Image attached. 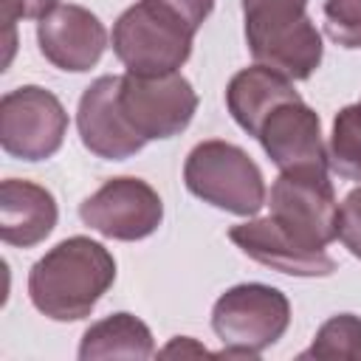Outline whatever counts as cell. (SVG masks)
Returning a JSON list of instances; mask_svg holds the SVG:
<instances>
[{"label": "cell", "mask_w": 361, "mask_h": 361, "mask_svg": "<svg viewBox=\"0 0 361 361\" xmlns=\"http://www.w3.org/2000/svg\"><path fill=\"white\" fill-rule=\"evenodd\" d=\"M116 282L113 254L90 237H68L28 271L31 305L54 322H79Z\"/></svg>", "instance_id": "obj_1"}, {"label": "cell", "mask_w": 361, "mask_h": 361, "mask_svg": "<svg viewBox=\"0 0 361 361\" xmlns=\"http://www.w3.org/2000/svg\"><path fill=\"white\" fill-rule=\"evenodd\" d=\"M183 183L197 200L237 217H254L268 197L262 169L254 158L243 147L220 138L192 147L183 164Z\"/></svg>", "instance_id": "obj_2"}, {"label": "cell", "mask_w": 361, "mask_h": 361, "mask_svg": "<svg viewBox=\"0 0 361 361\" xmlns=\"http://www.w3.org/2000/svg\"><path fill=\"white\" fill-rule=\"evenodd\" d=\"M290 324L288 296L262 282H243L217 296L212 307V330L223 341L220 355L257 358L276 344Z\"/></svg>", "instance_id": "obj_3"}, {"label": "cell", "mask_w": 361, "mask_h": 361, "mask_svg": "<svg viewBox=\"0 0 361 361\" xmlns=\"http://www.w3.org/2000/svg\"><path fill=\"white\" fill-rule=\"evenodd\" d=\"M195 34L149 3H135L113 23V54L138 76L175 73L192 56Z\"/></svg>", "instance_id": "obj_4"}, {"label": "cell", "mask_w": 361, "mask_h": 361, "mask_svg": "<svg viewBox=\"0 0 361 361\" xmlns=\"http://www.w3.org/2000/svg\"><path fill=\"white\" fill-rule=\"evenodd\" d=\"M271 217L302 245L324 248L336 240L338 200L324 166L282 169L271 183Z\"/></svg>", "instance_id": "obj_5"}, {"label": "cell", "mask_w": 361, "mask_h": 361, "mask_svg": "<svg viewBox=\"0 0 361 361\" xmlns=\"http://www.w3.org/2000/svg\"><path fill=\"white\" fill-rule=\"evenodd\" d=\"M118 107L144 141H164L180 135L192 124L197 93L180 71L161 76L124 73L118 85Z\"/></svg>", "instance_id": "obj_6"}, {"label": "cell", "mask_w": 361, "mask_h": 361, "mask_svg": "<svg viewBox=\"0 0 361 361\" xmlns=\"http://www.w3.org/2000/svg\"><path fill=\"white\" fill-rule=\"evenodd\" d=\"M68 133L62 102L39 87L23 85L0 99V147L20 161H45L59 152Z\"/></svg>", "instance_id": "obj_7"}, {"label": "cell", "mask_w": 361, "mask_h": 361, "mask_svg": "<svg viewBox=\"0 0 361 361\" xmlns=\"http://www.w3.org/2000/svg\"><path fill=\"white\" fill-rule=\"evenodd\" d=\"M79 217L87 228L107 240L135 243L158 231L164 220L161 195L141 178L121 175L104 180L79 203Z\"/></svg>", "instance_id": "obj_8"}, {"label": "cell", "mask_w": 361, "mask_h": 361, "mask_svg": "<svg viewBox=\"0 0 361 361\" xmlns=\"http://www.w3.org/2000/svg\"><path fill=\"white\" fill-rule=\"evenodd\" d=\"M37 42L54 68L85 73L99 65L107 48V28L90 8L65 3L37 20Z\"/></svg>", "instance_id": "obj_9"}, {"label": "cell", "mask_w": 361, "mask_h": 361, "mask_svg": "<svg viewBox=\"0 0 361 361\" xmlns=\"http://www.w3.org/2000/svg\"><path fill=\"white\" fill-rule=\"evenodd\" d=\"M121 76L93 79L76 107V130L87 152L104 161H124L144 149V138L127 124L118 107Z\"/></svg>", "instance_id": "obj_10"}, {"label": "cell", "mask_w": 361, "mask_h": 361, "mask_svg": "<svg viewBox=\"0 0 361 361\" xmlns=\"http://www.w3.org/2000/svg\"><path fill=\"white\" fill-rule=\"evenodd\" d=\"M228 240L254 262L288 274V276H330L336 271V259L324 248H307L296 237H290L271 214L237 223L228 228Z\"/></svg>", "instance_id": "obj_11"}, {"label": "cell", "mask_w": 361, "mask_h": 361, "mask_svg": "<svg viewBox=\"0 0 361 361\" xmlns=\"http://www.w3.org/2000/svg\"><path fill=\"white\" fill-rule=\"evenodd\" d=\"M257 141L265 155L282 169H305L324 166L327 169V144L322 138L319 113L305 104V99L282 102L262 121Z\"/></svg>", "instance_id": "obj_12"}, {"label": "cell", "mask_w": 361, "mask_h": 361, "mask_svg": "<svg viewBox=\"0 0 361 361\" xmlns=\"http://www.w3.org/2000/svg\"><path fill=\"white\" fill-rule=\"evenodd\" d=\"M245 42L257 65H265L290 82L310 79L324 56L322 34L307 14L274 25H245Z\"/></svg>", "instance_id": "obj_13"}, {"label": "cell", "mask_w": 361, "mask_h": 361, "mask_svg": "<svg viewBox=\"0 0 361 361\" xmlns=\"http://www.w3.org/2000/svg\"><path fill=\"white\" fill-rule=\"evenodd\" d=\"M56 217V197L45 186L20 178H6L0 183V237L6 245H39L54 231Z\"/></svg>", "instance_id": "obj_14"}, {"label": "cell", "mask_w": 361, "mask_h": 361, "mask_svg": "<svg viewBox=\"0 0 361 361\" xmlns=\"http://www.w3.org/2000/svg\"><path fill=\"white\" fill-rule=\"evenodd\" d=\"M293 99H302L293 82L265 65H251L237 71L226 87V107L231 118L254 138L262 121L268 118V113L282 102H293Z\"/></svg>", "instance_id": "obj_15"}, {"label": "cell", "mask_w": 361, "mask_h": 361, "mask_svg": "<svg viewBox=\"0 0 361 361\" xmlns=\"http://www.w3.org/2000/svg\"><path fill=\"white\" fill-rule=\"evenodd\" d=\"M155 341L149 327L133 316V313H113L99 322H93L82 341H79V358L82 361H99V358H152Z\"/></svg>", "instance_id": "obj_16"}, {"label": "cell", "mask_w": 361, "mask_h": 361, "mask_svg": "<svg viewBox=\"0 0 361 361\" xmlns=\"http://www.w3.org/2000/svg\"><path fill=\"white\" fill-rule=\"evenodd\" d=\"M327 169L344 180L361 183V102L336 113L327 141Z\"/></svg>", "instance_id": "obj_17"}, {"label": "cell", "mask_w": 361, "mask_h": 361, "mask_svg": "<svg viewBox=\"0 0 361 361\" xmlns=\"http://www.w3.org/2000/svg\"><path fill=\"white\" fill-rule=\"evenodd\" d=\"M299 358H361V316H330L316 330L313 344L299 353Z\"/></svg>", "instance_id": "obj_18"}, {"label": "cell", "mask_w": 361, "mask_h": 361, "mask_svg": "<svg viewBox=\"0 0 361 361\" xmlns=\"http://www.w3.org/2000/svg\"><path fill=\"white\" fill-rule=\"evenodd\" d=\"M324 31L341 48H361V0H324Z\"/></svg>", "instance_id": "obj_19"}, {"label": "cell", "mask_w": 361, "mask_h": 361, "mask_svg": "<svg viewBox=\"0 0 361 361\" xmlns=\"http://www.w3.org/2000/svg\"><path fill=\"white\" fill-rule=\"evenodd\" d=\"M307 14V0H243L245 25H274Z\"/></svg>", "instance_id": "obj_20"}, {"label": "cell", "mask_w": 361, "mask_h": 361, "mask_svg": "<svg viewBox=\"0 0 361 361\" xmlns=\"http://www.w3.org/2000/svg\"><path fill=\"white\" fill-rule=\"evenodd\" d=\"M336 237L341 245L361 259V183L350 189L338 206V223H336Z\"/></svg>", "instance_id": "obj_21"}, {"label": "cell", "mask_w": 361, "mask_h": 361, "mask_svg": "<svg viewBox=\"0 0 361 361\" xmlns=\"http://www.w3.org/2000/svg\"><path fill=\"white\" fill-rule=\"evenodd\" d=\"M144 3L155 6L158 11H164L166 17H172L183 28H189L192 34H197V28L209 20V14L214 8V0H144Z\"/></svg>", "instance_id": "obj_22"}, {"label": "cell", "mask_w": 361, "mask_h": 361, "mask_svg": "<svg viewBox=\"0 0 361 361\" xmlns=\"http://www.w3.org/2000/svg\"><path fill=\"white\" fill-rule=\"evenodd\" d=\"M0 6L3 23L11 28L17 20H42L59 6V0H0Z\"/></svg>", "instance_id": "obj_23"}]
</instances>
